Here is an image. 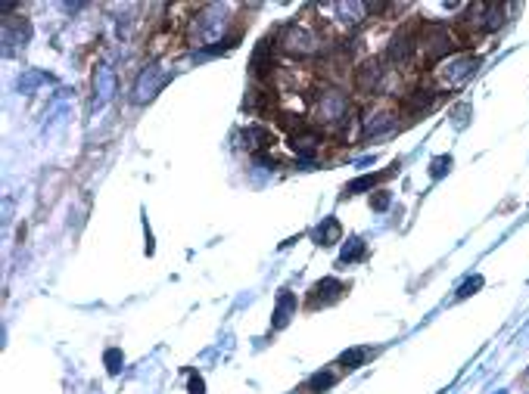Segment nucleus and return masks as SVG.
<instances>
[{"label":"nucleus","mask_w":529,"mask_h":394,"mask_svg":"<svg viewBox=\"0 0 529 394\" xmlns=\"http://www.w3.org/2000/svg\"><path fill=\"white\" fill-rule=\"evenodd\" d=\"M278 47L284 50V53L296 56V60H312V56H318L321 50H324V38L318 34V28L315 25L293 19V22H286V25L280 28Z\"/></svg>","instance_id":"1"},{"label":"nucleus","mask_w":529,"mask_h":394,"mask_svg":"<svg viewBox=\"0 0 529 394\" xmlns=\"http://www.w3.org/2000/svg\"><path fill=\"white\" fill-rule=\"evenodd\" d=\"M417 56H421V25L399 28L386 44V62L395 68H411Z\"/></svg>","instance_id":"2"},{"label":"nucleus","mask_w":529,"mask_h":394,"mask_svg":"<svg viewBox=\"0 0 529 394\" xmlns=\"http://www.w3.org/2000/svg\"><path fill=\"white\" fill-rule=\"evenodd\" d=\"M315 115H318L321 124H336V131H343L349 124V96L336 84L324 87L315 96Z\"/></svg>","instance_id":"3"},{"label":"nucleus","mask_w":529,"mask_h":394,"mask_svg":"<svg viewBox=\"0 0 529 394\" xmlns=\"http://www.w3.org/2000/svg\"><path fill=\"white\" fill-rule=\"evenodd\" d=\"M455 50H458V44L445 25H439V22H423L421 25V53L430 66L448 60Z\"/></svg>","instance_id":"4"},{"label":"nucleus","mask_w":529,"mask_h":394,"mask_svg":"<svg viewBox=\"0 0 529 394\" xmlns=\"http://www.w3.org/2000/svg\"><path fill=\"white\" fill-rule=\"evenodd\" d=\"M224 7H203L190 22V40L193 44H203V40H212L215 44L221 40V28H224Z\"/></svg>","instance_id":"5"},{"label":"nucleus","mask_w":529,"mask_h":394,"mask_svg":"<svg viewBox=\"0 0 529 394\" xmlns=\"http://www.w3.org/2000/svg\"><path fill=\"white\" fill-rule=\"evenodd\" d=\"M321 143H324V131H318L315 124H302L290 131V149L299 155V161H312Z\"/></svg>","instance_id":"6"},{"label":"nucleus","mask_w":529,"mask_h":394,"mask_svg":"<svg viewBox=\"0 0 529 394\" xmlns=\"http://www.w3.org/2000/svg\"><path fill=\"white\" fill-rule=\"evenodd\" d=\"M383 84H386V68L377 60H367L355 68V90L358 94H383Z\"/></svg>","instance_id":"7"},{"label":"nucleus","mask_w":529,"mask_h":394,"mask_svg":"<svg viewBox=\"0 0 529 394\" xmlns=\"http://www.w3.org/2000/svg\"><path fill=\"white\" fill-rule=\"evenodd\" d=\"M346 292H349V286L343 280H336V276H324L321 283H315V286H312V301H308V308H324V304H333V301H339Z\"/></svg>","instance_id":"8"},{"label":"nucleus","mask_w":529,"mask_h":394,"mask_svg":"<svg viewBox=\"0 0 529 394\" xmlns=\"http://www.w3.org/2000/svg\"><path fill=\"white\" fill-rule=\"evenodd\" d=\"M433 106H436V90H430V87H414V90H408V94L402 96V112H405L408 118H421V115H427Z\"/></svg>","instance_id":"9"},{"label":"nucleus","mask_w":529,"mask_h":394,"mask_svg":"<svg viewBox=\"0 0 529 394\" xmlns=\"http://www.w3.org/2000/svg\"><path fill=\"white\" fill-rule=\"evenodd\" d=\"M476 66H480V60H473V56H461V60L448 62V66H442V72H439V84L442 87H461L464 81L476 72Z\"/></svg>","instance_id":"10"},{"label":"nucleus","mask_w":529,"mask_h":394,"mask_svg":"<svg viewBox=\"0 0 529 394\" xmlns=\"http://www.w3.org/2000/svg\"><path fill=\"white\" fill-rule=\"evenodd\" d=\"M274 50H278V38H262L258 40V47H256V53H252V62H249V68H252V75L256 78H268V75L274 72Z\"/></svg>","instance_id":"11"},{"label":"nucleus","mask_w":529,"mask_h":394,"mask_svg":"<svg viewBox=\"0 0 529 394\" xmlns=\"http://www.w3.org/2000/svg\"><path fill=\"white\" fill-rule=\"evenodd\" d=\"M395 171H399V161H393V165H389L386 171H377V174H365V177H355L352 183H346V189H343V193H346V196L367 193V189H373L377 183H383V181H386V177H393Z\"/></svg>","instance_id":"12"},{"label":"nucleus","mask_w":529,"mask_h":394,"mask_svg":"<svg viewBox=\"0 0 529 394\" xmlns=\"http://www.w3.org/2000/svg\"><path fill=\"white\" fill-rule=\"evenodd\" d=\"M399 121V115L393 109H380V112H373L365 118V137H380V134H389Z\"/></svg>","instance_id":"13"},{"label":"nucleus","mask_w":529,"mask_h":394,"mask_svg":"<svg viewBox=\"0 0 529 394\" xmlns=\"http://www.w3.org/2000/svg\"><path fill=\"white\" fill-rule=\"evenodd\" d=\"M274 143V134L268 131V127H262V124H249L243 131V146L249 149V153H256V155H262L264 149Z\"/></svg>","instance_id":"14"},{"label":"nucleus","mask_w":529,"mask_h":394,"mask_svg":"<svg viewBox=\"0 0 529 394\" xmlns=\"http://www.w3.org/2000/svg\"><path fill=\"white\" fill-rule=\"evenodd\" d=\"M293 314H296V295L284 289V292L278 295V304H274V320H271V326H274V329H284L286 323H290Z\"/></svg>","instance_id":"15"},{"label":"nucleus","mask_w":529,"mask_h":394,"mask_svg":"<svg viewBox=\"0 0 529 394\" xmlns=\"http://www.w3.org/2000/svg\"><path fill=\"white\" fill-rule=\"evenodd\" d=\"M333 10H336V16H339V25H346V28H355V25H361L365 22V13H367V3H333Z\"/></svg>","instance_id":"16"},{"label":"nucleus","mask_w":529,"mask_h":394,"mask_svg":"<svg viewBox=\"0 0 529 394\" xmlns=\"http://www.w3.org/2000/svg\"><path fill=\"white\" fill-rule=\"evenodd\" d=\"M339 236H343V227H339L336 218H324L321 227L312 233V239L318 242V246H333V242H339Z\"/></svg>","instance_id":"17"},{"label":"nucleus","mask_w":529,"mask_h":394,"mask_svg":"<svg viewBox=\"0 0 529 394\" xmlns=\"http://www.w3.org/2000/svg\"><path fill=\"white\" fill-rule=\"evenodd\" d=\"M367 254V246L365 239H358V236H352L349 242H343V252H339V264H355V261H361Z\"/></svg>","instance_id":"18"},{"label":"nucleus","mask_w":529,"mask_h":394,"mask_svg":"<svg viewBox=\"0 0 529 394\" xmlns=\"http://www.w3.org/2000/svg\"><path fill=\"white\" fill-rule=\"evenodd\" d=\"M333 382H336V373H330V369H324V373H315L312 379H308V391L321 394V391H327Z\"/></svg>","instance_id":"19"},{"label":"nucleus","mask_w":529,"mask_h":394,"mask_svg":"<svg viewBox=\"0 0 529 394\" xmlns=\"http://www.w3.org/2000/svg\"><path fill=\"white\" fill-rule=\"evenodd\" d=\"M367 354H371L367 347H352V351H346V354L339 357V363H343L346 369H358L361 363H365V357H367Z\"/></svg>","instance_id":"20"},{"label":"nucleus","mask_w":529,"mask_h":394,"mask_svg":"<svg viewBox=\"0 0 529 394\" xmlns=\"http://www.w3.org/2000/svg\"><path fill=\"white\" fill-rule=\"evenodd\" d=\"M452 171V155H436L433 161H430V177L433 181H439L442 174H448Z\"/></svg>","instance_id":"21"},{"label":"nucleus","mask_w":529,"mask_h":394,"mask_svg":"<svg viewBox=\"0 0 529 394\" xmlns=\"http://www.w3.org/2000/svg\"><path fill=\"white\" fill-rule=\"evenodd\" d=\"M122 363H125L122 351H119V347H109V351H106V369H109V373H119V369H122Z\"/></svg>","instance_id":"22"},{"label":"nucleus","mask_w":529,"mask_h":394,"mask_svg":"<svg viewBox=\"0 0 529 394\" xmlns=\"http://www.w3.org/2000/svg\"><path fill=\"white\" fill-rule=\"evenodd\" d=\"M389 199H393V196H389L386 189H377V193L371 196V208H373V211H386V208H389Z\"/></svg>","instance_id":"23"},{"label":"nucleus","mask_w":529,"mask_h":394,"mask_svg":"<svg viewBox=\"0 0 529 394\" xmlns=\"http://www.w3.org/2000/svg\"><path fill=\"white\" fill-rule=\"evenodd\" d=\"M480 286H482V276H473V280H467L461 289H458V298H467V295H473Z\"/></svg>","instance_id":"24"},{"label":"nucleus","mask_w":529,"mask_h":394,"mask_svg":"<svg viewBox=\"0 0 529 394\" xmlns=\"http://www.w3.org/2000/svg\"><path fill=\"white\" fill-rule=\"evenodd\" d=\"M187 394H206V382L199 373L190 376V382H187Z\"/></svg>","instance_id":"25"}]
</instances>
